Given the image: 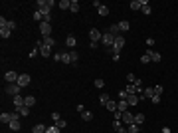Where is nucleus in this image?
Masks as SVG:
<instances>
[{
  "label": "nucleus",
  "mask_w": 178,
  "mask_h": 133,
  "mask_svg": "<svg viewBox=\"0 0 178 133\" xmlns=\"http://www.w3.org/2000/svg\"><path fill=\"white\" fill-rule=\"evenodd\" d=\"M101 42H103V46L105 48H111L113 44H115V36H113L111 32H105L103 36H101Z\"/></svg>",
  "instance_id": "obj_3"
},
{
  "label": "nucleus",
  "mask_w": 178,
  "mask_h": 133,
  "mask_svg": "<svg viewBox=\"0 0 178 133\" xmlns=\"http://www.w3.org/2000/svg\"><path fill=\"white\" fill-rule=\"evenodd\" d=\"M8 127H10L12 131H18V129H20V119H14V121H10V125H8Z\"/></svg>",
  "instance_id": "obj_26"
},
{
  "label": "nucleus",
  "mask_w": 178,
  "mask_h": 133,
  "mask_svg": "<svg viewBox=\"0 0 178 133\" xmlns=\"http://www.w3.org/2000/svg\"><path fill=\"white\" fill-rule=\"evenodd\" d=\"M151 101H152V103H160V95H152Z\"/></svg>",
  "instance_id": "obj_48"
},
{
  "label": "nucleus",
  "mask_w": 178,
  "mask_h": 133,
  "mask_svg": "<svg viewBox=\"0 0 178 133\" xmlns=\"http://www.w3.org/2000/svg\"><path fill=\"white\" fill-rule=\"evenodd\" d=\"M121 127H123V121H121V119H115V121H113V129H115V131H117V129H121Z\"/></svg>",
  "instance_id": "obj_36"
},
{
  "label": "nucleus",
  "mask_w": 178,
  "mask_h": 133,
  "mask_svg": "<svg viewBox=\"0 0 178 133\" xmlns=\"http://www.w3.org/2000/svg\"><path fill=\"white\" fill-rule=\"evenodd\" d=\"M115 133H129V131H127L125 127H121V129H117V131H115Z\"/></svg>",
  "instance_id": "obj_49"
},
{
  "label": "nucleus",
  "mask_w": 178,
  "mask_h": 133,
  "mask_svg": "<svg viewBox=\"0 0 178 133\" xmlns=\"http://www.w3.org/2000/svg\"><path fill=\"white\" fill-rule=\"evenodd\" d=\"M141 4H143V8H141V10H143V14H145V16H148V14L152 12V8L148 6V2H146V0H141Z\"/></svg>",
  "instance_id": "obj_14"
},
{
  "label": "nucleus",
  "mask_w": 178,
  "mask_h": 133,
  "mask_svg": "<svg viewBox=\"0 0 178 133\" xmlns=\"http://www.w3.org/2000/svg\"><path fill=\"white\" fill-rule=\"evenodd\" d=\"M18 78H20V76H18L16 72H12V70L4 73V80H6L8 84H18Z\"/></svg>",
  "instance_id": "obj_6"
},
{
  "label": "nucleus",
  "mask_w": 178,
  "mask_h": 133,
  "mask_svg": "<svg viewBox=\"0 0 178 133\" xmlns=\"http://www.w3.org/2000/svg\"><path fill=\"white\" fill-rule=\"evenodd\" d=\"M109 101H111V97H109L107 93H101V95H99V103H101V105H107Z\"/></svg>",
  "instance_id": "obj_18"
},
{
  "label": "nucleus",
  "mask_w": 178,
  "mask_h": 133,
  "mask_svg": "<svg viewBox=\"0 0 178 133\" xmlns=\"http://www.w3.org/2000/svg\"><path fill=\"white\" fill-rule=\"evenodd\" d=\"M127 131H129V133H138V131H141V125H137V123L127 125Z\"/></svg>",
  "instance_id": "obj_22"
},
{
  "label": "nucleus",
  "mask_w": 178,
  "mask_h": 133,
  "mask_svg": "<svg viewBox=\"0 0 178 133\" xmlns=\"http://www.w3.org/2000/svg\"><path fill=\"white\" fill-rule=\"evenodd\" d=\"M117 111H121V113H125V111H129V103H127L125 100H121V101H117Z\"/></svg>",
  "instance_id": "obj_13"
},
{
  "label": "nucleus",
  "mask_w": 178,
  "mask_h": 133,
  "mask_svg": "<svg viewBox=\"0 0 178 133\" xmlns=\"http://www.w3.org/2000/svg\"><path fill=\"white\" fill-rule=\"evenodd\" d=\"M119 28H121V32H127V30L131 28V22L129 20H121L119 22Z\"/></svg>",
  "instance_id": "obj_17"
},
{
  "label": "nucleus",
  "mask_w": 178,
  "mask_h": 133,
  "mask_svg": "<svg viewBox=\"0 0 178 133\" xmlns=\"http://www.w3.org/2000/svg\"><path fill=\"white\" fill-rule=\"evenodd\" d=\"M138 101H141V97H138L137 93H135V95H129V97H127V103H129V107L138 105Z\"/></svg>",
  "instance_id": "obj_12"
},
{
  "label": "nucleus",
  "mask_w": 178,
  "mask_h": 133,
  "mask_svg": "<svg viewBox=\"0 0 178 133\" xmlns=\"http://www.w3.org/2000/svg\"><path fill=\"white\" fill-rule=\"evenodd\" d=\"M12 103L16 109H20V107H24L26 105V97H22V95H14L12 97Z\"/></svg>",
  "instance_id": "obj_8"
},
{
  "label": "nucleus",
  "mask_w": 178,
  "mask_h": 133,
  "mask_svg": "<svg viewBox=\"0 0 178 133\" xmlns=\"http://www.w3.org/2000/svg\"><path fill=\"white\" fill-rule=\"evenodd\" d=\"M93 86H95V87H97V89H101V87H105V81H103V80H101V78H97V80H95V81H93Z\"/></svg>",
  "instance_id": "obj_29"
},
{
  "label": "nucleus",
  "mask_w": 178,
  "mask_h": 133,
  "mask_svg": "<svg viewBox=\"0 0 178 133\" xmlns=\"http://www.w3.org/2000/svg\"><path fill=\"white\" fill-rule=\"evenodd\" d=\"M34 20H44V14L40 12V10H36L34 12Z\"/></svg>",
  "instance_id": "obj_38"
},
{
  "label": "nucleus",
  "mask_w": 178,
  "mask_h": 133,
  "mask_svg": "<svg viewBox=\"0 0 178 133\" xmlns=\"http://www.w3.org/2000/svg\"><path fill=\"white\" fill-rule=\"evenodd\" d=\"M59 119H61V115H59L58 111H53V113H52V121L55 123V121H59Z\"/></svg>",
  "instance_id": "obj_41"
},
{
  "label": "nucleus",
  "mask_w": 178,
  "mask_h": 133,
  "mask_svg": "<svg viewBox=\"0 0 178 133\" xmlns=\"http://www.w3.org/2000/svg\"><path fill=\"white\" fill-rule=\"evenodd\" d=\"M107 109H109V111H113V113H115V111H117V101H109V103H107Z\"/></svg>",
  "instance_id": "obj_28"
},
{
  "label": "nucleus",
  "mask_w": 178,
  "mask_h": 133,
  "mask_svg": "<svg viewBox=\"0 0 178 133\" xmlns=\"http://www.w3.org/2000/svg\"><path fill=\"white\" fill-rule=\"evenodd\" d=\"M127 97H129V93H127L125 89H123V92H119V100H125L127 101Z\"/></svg>",
  "instance_id": "obj_42"
},
{
  "label": "nucleus",
  "mask_w": 178,
  "mask_h": 133,
  "mask_svg": "<svg viewBox=\"0 0 178 133\" xmlns=\"http://www.w3.org/2000/svg\"><path fill=\"white\" fill-rule=\"evenodd\" d=\"M44 44H46V46H50V48H52L53 44H55V40H53L52 36H48V38H44Z\"/></svg>",
  "instance_id": "obj_34"
},
{
  "label": "nucleus",
  "mask_w": 178,
  "mask_h": 133,
  "mask_svg": "<svg viewBox=\"0 0 178 133\" xmlns=\"http://www.w3.org/2000/svg\"><path fill=\"white\" fill-rule=\"evenodd\" d=\"M123 48H125V38H123V36H117V38H115V44H113L111 48H107V50L115 56V54H119Z\"/></svg>",
  "instance_id": "obj_1"
},
{
  "label": "nucleus",
  "mask_w": 178,
  "mask_h": 133,
  "mask_svg": "<svg viewBox=\"0 0 178 133\" xmlns=\"http://www.w3.org/2000/svg\"><path fill=\"white\" fill-rule=\"evenodd\" d=\"M58 6L61 8V10H69V6H71V0H61Z\"/></svg>",
  "instance_id": "obj_20"
},
{
  "label": "nucleus",
  "mask_w": 178,
  "mask_h": 133,
  "mask_svg": "<svg viewBox=\"0 0 178 133\" xmlns=\"http://www.w3.org/2000/svg\"><path fill=\"white\" fill-rule=\"evenodd\" d=\"M81 117H83V121H91L93 119V113L91 111H83V113H81Z\"/></svg>",
  "instance_id": "obj_31"
},
{
  "label": "nucleus",
  "mask_w": 178,
  "mask_h": 133,
  "mask_svg": "<svg viewBox=\"0 0 178 133\" xmlns=\"http://www.w3.org/2000/svg\"><path fill=\"white\" fill-rule=\"evenodd\" d=\"M14 119H20V113L18 111H14V113H2V115H0V123H2V125H4V123L10 125V121H14Z\"/></svg>",
  "instance_id": "obj_2"
},
{
  "label": "nucleus",
  "mask_w": 178,
  "mask_h": 133,
  "mask_svg": "<svg viewBox=\"0 0 178 133\" xmlns=\"http://www.w3.org/2000/svg\"><path fill=\"white\" fill-rule=\"evenodd\" d=\"M69 12H73V14H75V12H79V2H77V0H71V6H69Z\"/></svg>",
  "instance_id": "obj_24"
},
{
  "label": "nucleus",
  "mask_w": 178,
  "mask_h": 133,
  "mask_svg": "<svg viewBox=\"0 0 178 133\" xmlns=\"http://www.w3.org/2000/svg\"><path fill=\"white\" fill-rule=\"evenodd\" d=\"M162 133H170V127H164V129H162Z\"/></svg>",
  "instance_id": "obj_50"
},
{
  "label": "nucleus",
  "mask_w": 178,
  "mask_h": 133,
  "mask_svg": "<svg viewBox=\"0 0 178 133\" xmlns=\"http://www.w3.org/2000/svg\"><path fill=\"white\" fill-rule=\"evenodd\" d=\"M61 62H63V64H71V52H63Z\"/></svg>",
  "instance_id": "obj_23"
},
{
  "label": "nucleus",
  "mask_w": 178,
  "mask_h": 133,
  "mask_svg": "<svg viewBox=\"0 0 178 133\" xmlns=\"http://www.w3.org/2000/svg\"><path fill=\"white\" fill-rule=\"evenodd\" d=\"M93 6L97 8L99 16H109V8H107L105 4H101V2H93Z\"/></svg>",
  "instance_id": "obj_7"
},
{
  "label": "nucleus",
  "mask_w": 178,
  "mask_h": 133,
  "mask_svg": "<svg viewBox=\"0 0 178 133\" xmlns=\"http://www.w3.org/2000/svg\"><path fill=\"white\" fill-rule=\"evenodd\" d=\"M107 32H111L113 36H115V38H117V36H121V28H119V24H113V26L109 28V30H107Z\"/></svg>",
  "instance_id": "obj_16"
},
{
  "label": "nucleus",
  "mask_w": 178,
  "mask_h": 133,
  "mask_svg": "<svg viewBox=\"0 0 178 133\" xmlns=\"http://www.w3.org/2000/svg\"><path fill=\"white\" fill-rule=\"evenodd\" d=\"M53 125H58L59 129H63V127H66L67 123H66V121H63V119H59V121H55V123H53Z\"/></svg>",
  "instance_id": "obj_43"
},
{
  "label": "nucleus",
  "mask_w": 178,
  "mask_h": 133,
  "mask_svg": "<svg viewBox=\"0 0 178 133\" xmlns=\"http://www.w3.org/2000/svg\"><path fill=\"white\" fill-rule=\"evenodd\" d=\"M127 81H129V84H135V81H137V76H135V73H127Z\"/></svg>",
  "instance_id": "obj_37"
},
{
  "label": "nucleus",
  "mask_w": 178,
  "mask_h": 133,
  "mask_svg": "<svg viewBox=\"0 0 178 133\" xmlns=\"http://www.w3.org/2000/svg\"><path fill=\"white\" fill-rule=\"evenodd\" d=\"M38 54H40V50H38V48H34V50H32V52H30V54H28V56H30V58H36Z\"/></svg>",
  "instance_id": "obj_44"
},
{
  "label": "nucleus",
  "mask_w": 178,
  "mask_h": 133,
  "mask_svg": "<svg viewBox=\"0 0 178 133\" xmlns=\"http://www.w3.org/2000/svg\"><path fill=\"white\" fill-rule=\"evenodd\" d=\"M16 111H18L20 115H28V113H30V107L24 105V107H20V109H16Z\"/></svg>",
  "instance_id": "obj_33"
},
{
  "label": "nucleus",
  "mask_w": 178,
  "mask_h": 133,
  "mask_svg": "<svg viewBox=\"0 0 178 133\" xmlns=\"http://www.w3.org/2000/svg\"><path fill=\"white\" fill-rule=\"evenodd\" d=\"M148 54H151V62H160V54L158 52H154V50H148Z\"/></svg>",
  "instance_id": "obj_19"
},
{
  "label": "nucleus",
  "mask_w": 178,
  "mask_h": 133,
  "mask_svg": "<svg viewBox=\"0 0 178 133\" xmlns=\"http://www.w3.org/2000/svg\"><path fill=\"white\" fill-rule=\"evenodd\" d=\"M59 131H61V129H59L58 125H50V127L46 129V133H59Z\"/></svg>",
  "instance_id": "obj_32"
},
{
  "label": "nucleus",
  "mask_w": 178,
  "mask_h": 133,
  "mask_svg": "<svg viewBox=\"0 0 178 133\" xmlns=\"http://www.w3.org/2000/svg\"><path fill=\"white\" fill-rule=\"evenodd\" d=\"M135 123H137V125H143V123H145V115H143V113H137V115H135Z\"/></svg>",
  "instance_id": "obj_25"
},
{
  "label": "nucleus",
  "mask_w": 178,
  "mask_h": 133,
  "mask_svg": "<svg viewBox=\"0 0 178 133\" xmlns=\"http://www.w3.org/2000/svg\"><path fill=\"white\" fill-rule=\"evenodd\" d=\"M8 28H10V30H16V22L14 20H8V24H6Z\"/></svg>",
  "instance_id": "obj_45"
},
{
  "label": "nucleus",
  "mask_w": 178,
  "mask_h": 133,
  "mask_svg": "<svg viewBox=\"0 0 178 133\" xmlns=\"http://www.w3.org/2000/svg\"><path fill=\"white\" fill-rule=\"evenodd\" d=\"M143 4H141V0H133L131 2V10H141Z\"/></svg>",
  "instance_id": "obj_27"
},
{
  "label": "nucleus",
  "mask_w": 178,
  "mask_h": 133,
  "mask_svg": "<svg viewBox=\"0 0 178 133\" xmlns=\"http://www.w3.org/2000/svg\"><path fill=\"white\" fill-rule=\"evenodd\" d=\"M4 92L8 93V95H20V86L18 84H10V86H6V89H4Z\"/></svg>",
  "instance_id": "obj_5"
},
{
  "label": "nucleus",
  "mask_w": 178,
  "mask_h": 133,
  "mask_svg": "<svg viewBox=\"0 0 178 133\" xmlns=\"http://www.w3.org/2000/svg\"><path fill=\"white\" fill-rule=\"evenodd\" d=\"M77 52H75V50H71V64H77Z\"/></svg>",
  "instance_id": "obj_40"
},
{
  "label": "nucleus",
  "mask_w": 178,
  "mask_h": 133,
  "mask_svg": "<svg viewBox=\"0 0 178 133\" xmlns=\"http://www.w3.org/2000/svg\"><path fill=\"white\" fill-rule=\"evenodd\" d=\"M46 129H48L46 125H42V123H38V125H34V129H32V131H34V133H46Z\"/></svg>",
  "instance_id": "obj_21"
},
{
  "label": "nucleus",
  "mask_w": 178,
  "mask_h": 133,
  "mask_svg": "<svg viewBox=\"0 0 178 133\" xmlns=\"http://www.w3.org/2000/svg\"><path fill=\"white\" fill-rule=\"evenodd\" d=\"M141 62H143V64H148V62H151V54L148 52L143 54V56H141Z\"/></svg>",
  "instance_id": "obj_35"
},
{
  "label": "nucleus",
  "mask_w": 178,
  "mask_h": 133,
  "mask_svg": "<svg viewBox=\"0 0 178 133\" xmlns=\"http://www.w3.org/2000/svg\"><path fill=\"white\" fill-rule=\"evenodd\" d=\"M152 89H154V95H162V86H154Z\"/></svg>",
  "instance_id": "obj_39"
},
{
  "label": "nucleus",
  "mask_w": 178,
  "mask_h": 133,
  "mask_svg": "<svg viewBox=\"0 0 178 133\" xmlns=\"http://www.w3.org/2000/svg\"><path fill=\"white\" fill-rule=\"evenodd\" d=\"M66 44H67V48H75L77 40H75V36H73V34H69V36L66 38Z\"/></svg>",
  "instance_id": "obj_15"
},
{
  "label": "nucleus",
  "mask_w": 178,
  "mask_h": 133,
  "mask_svg": "<svg viewBox=\"0 0 178 133\" xmlns=\"http://www.w3.org/2000/svg\"><path fill=\"white\" fill-rule=\"evenodd\" d=\"M101 36H103V34L99 32L97 28H91V30H89V38H91V42H99L101 40Z\"/></svg>",
  "instance_id": "obj_11"
},
{
  "label": "nucleus",
  "mask_w": 178,
  "mask_h": 133,
  "mask_svg": "<svg viewBox=\"0 0 178 133\" xmlns=\"http://www.w3.org/2000/svg\"><path fill=\"white\" fill-rule=\"evenodd\" d=\"M135 86H137L138 89H143V80H141V78H137V81H135Z\"/></svg>",
  "instance_id": "obj_47"
},
{
  "label": "nucleus",
  "mask_w": 178,
  "mask_h": 133,
  "mask_svg": "<svg viewBox=\"0 0 178 133\" xmlns=\"http://www.w3.org/2000/svg\"><path fill=\"white\" fill-rule=\"evenodd\" d=\"M121 121H123L125 125H133V123H135V115H133L131 111H125L123 113V117H121Z\"/></svg>",
  "instance_id": "obj_9"
},
{
  "label": "nucleus",
  "mask_w": 178,
  "mask_h": 133,
  "mask_svg": "<svg viewBox=\"0 0 178 133\" xmlns=\"http://www.w3.org/2000/svg\"><path fill=\"white\" fill-rule=\"evenodd\" d=\"M40 34L48 38V36H52V24H48V22H40Z\"/></svg>",
  "instance_id": "obj_4"
},
{
  "label": "nucleus",
  "mask_w": 178,
  "mask_h": 133,
  "mask_svg": "<svg viewBox=\"0 0 178 133\" xmlns=\"http://www.w3.org/2000/svg\"><path fill=\"white\" fill-rule=\"evenodd\" d=\"M30 80H32V78H30L28 73H20V78H18V86H20V87L30 86Z\"/></svg>",
  "instance_id": "obj_10"
},
{
  "label": "nucleus",
  "mask_w": 178,
  "mask_h": 133,
  "mask_svg": "<svg viewBox=\"0 0 178 133\" xmlns=\"http://www.w3.org/2000/svg\"><path fill=\"white\" fill-rule=\"evenodd\" d=\"M26 105H28V107L36 105V97H34V95H28V97H26Z\"/></svg>",
  "instance_id": "obj_30"
},
{
  "label": "nucleus",
  "mask_w": 178,
  "mask_h": 133,
  "mask_svg": "<svg viewBox=\"0 0 178 133\" xmlns=\"http://www.w3.org/2000/svg\"><path fill=\"white\" fill-rule=\"evenodd\" d=\"M61 56H63V52H59V54H53V60H55V62H61Z\"/></svg>",
  "instance_id": "obj_46"
}]
</instances>
